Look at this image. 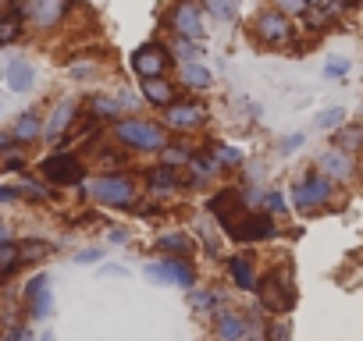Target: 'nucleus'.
<instances>
[{
	"instance_id": "1",
	"label": "nucleus",
	"mask_w": 363,
	"mask_h": 341,
	"mask_svg": "<svg viewBox=\"0 0 363 341\" xmlns=\"http://www.w3.org/2000/svg\"><path fill=\"white\" fill-rule=\"evenodd\" d=\"M257 291H260V302H264L271 313H289V309L296 306V284H292V274H289V270L264 277V284H260Z\"/></svg>"
},
{
	"instance_id": "2",
	"label": "nucleus",
	"mask_w": 363,
	"mask_h": 341,
	"mask_svg": "<svg viewBox=\"0 0 363 341\" xmlns=\"http://www.w3.org/2000/svg\"><path fill=\"white\" fill-rule=\"evenodd\" d=\"M118 139H121L125 146H132V149H164V146H167V139H164V132H160L157 125L135 121V117L118 125Z\"/></svg>"
},
{
	"instance_id": "3",
	"label": "nucleus",
	"mask_w": 363,
	"mask_h": 341,
	"mask_svg": "<svg viewBox=\"0 0 363 341\" xmlns=\"http://www.w3.org/2000/svg\"><path fill=\"white\" fill-rule=\"evenodd\" d=\"M167 64H171V54H167V47H160V43H146V47H139V50L132 54V68H135V75H143V79L164 75Z\"/></svg>"
},
{
	"instance_id": "4",
	"label": "nucleus",
	"mask_w": 363,
	"mask_h": 341,
	"mask_svg": "<svg viewBox=\"0 0 363 341\" xmlns=\"http://www.w3.org/2000/svg\"><path fill=\"white\" fill-rule=\"evenodd\" d=\"M211 214L225 224V231H232L242 217H246V203H242V196L235 192V189H221L218 196H211Z\"/></svg>"
},
{
	"instance_id": "5",
	"label": "nucleus",
	"mask_w": 363,
	"mask_h": 341,
	"mask_svg": "<svg viewBox=\"0 0 363 341\" xmlns=\"http://www.w3.org/2000/svg\"><path fill=\"white\" fill-rule=\"evenodd\" d=\"M43 175L57 185H72V182H82V163L72 153H57V156L43 160Z\"/></svg>"
},
{
	"instance_id": "6",
	"label": "nucleus",
	"mask_w": 363,
	"mask_h": 341,
	"mask_svg": "<svg viewBox=\"0 0 363 341\" xmlns=\"http://www.w3.org/2000/svg\"><path fill=\"white\" fill-rule=\"evenodd\" d=\"M93 196H96L100 203H107V207H128L132 196H135V189H132L128 178L111 175V178H100V182L93 185Z\"/></svg>"
},
{
	"instance_id": "7",
	"label": "nucleus",
	"mask_w": 363,
	"mask_h": 341,
	"mask_svg": "<svg viewBox=\"0 0 363 341\" xmlns=\"http://www.w3.org/2000/svg\"><path fill=\"white\" fill-rule=\"evenodd\" d=\"M253 33H257V40L260 43H267V47H278V43H285L289 40V22H285V11H264L260 18H257V25H253Z\"/></svg>"
},
{
	"instance_id": "8",
	"label": "nucleus",
	"mask_w": 363,
	"mask_h": 341,
	"mask_svg": "<svg viewBox=\"0 0 363 341\" xmlns=\"http://www.w3.org/2000/svg\"><path fill=\"white\" fill-rule=\"evenodd\" d=\"M171 25L182 40H200L203 36V22H200V8L193 4V0H182V4L174 8L171 15Z\"/></svg>"
},
{
	"instance_id": "9",
	"label": "nucleus",
	"mask_w": 363,
	"mask_h": 341,
	"mask_svg": "<svg viewBox=\"0 0 363 341\" xmlns=\"http://www.w3.org/2000/svg\"><path fill=\"white\" fill-rule=\"evenodd\" d=\"M26 302L33 306V316H40V320L50 316L54 295H50V277H47V274H36V277L26 284Z\"/></svg>"
},
{
	"instance_id": "10",
	"label": "nucleus",
	"mask_w": 363,
	"mask_h": 341,
	"mask_svg": "<svg viewBox=\"0 0 363 341\" xmlns=\"http://www.w3.org/2000/svg\"><path fill=\"white\" fill-rule=\"evenodd\" d=\"M328 192H331V185H328L324 178L310 175L306 182H299V185H296V192H292V203H296L299 210H313V207H320V203L328 200Z\"/></svg>"
},
{
	"instance_id": "11",
	"label": "nucleus",
	"mask_w": 363,
	"mask_h": 341,
	"mask_svg": "<svg viewBox=\"0 0 363 341\" xmlns=\"http://www.w3.org/2000/svg\"><path fill=\"white\" fill-rule=\"evenodd\" d=\"M146 274L153 281H178L182 288H193V267L186 260H164V263H150Z\"/></svg>"
},
{
	"instance_id": "12",
	"label": "nucleus",
	"mask_w": 363,
	"mask_h": 341,
	"mask_svg": "<svg viewBox=\"0 0 363 341\" xmlns=\"http://www.w3.org/2000/svg\"><path fill=\"white\" fill-rule=\"evenodd\" d=\"M228 235L239 238V242H260V238H271L274 235V221L271 217H242Z\"/></svg>"
},
{
	"instance_id": "13",
	"label": "nucleus",
	"mask_w": 363,
	"mask_h": 341,
	"mask_svg": "<svg viewBox=\"0 0 363 341\" xmlns=\"http://www.w3.org/2000/svg\"><path fill=\"white\" fill-rule=\"evenodd\" d=\"M164 121L171 128H196L203 121V107H196V103H167Z\"/></svg>"
},
{
	"instance_id": "14",
	"label": "nucleus",
	"mask_w": 363,
	"mask_h": 341,
	"mask_svg": "<svg viewBox=\"0 0 363 341\" xmlns=\"http://www.w3.org/2000/svg\"><path fill=\"white\" fill-rule=\"evenodd\" d=\"M65 11H68V0H36L29 15H33V22H36L40 29H50V25L61 22Z\"/></svg>"
},
{
	"instance_id": "15",
	"label": "nucleus",
	"mask_w": 363,
	"mask_h": 341,
	"mask_svg": "<svg viewBox=\"0 0 363 341\" xmlns=\"http://www.w3.org/2000/svg\"><path fill=\"white\" fill-rule=\"evenodd\" d=\"M33 82H36V68H33L29 61L18 57V61L8 64V89H11V93H29Z\"/></svg>"
},
{
	"instance_id": "16",
	"label": "nucleus",
	"mask_w": 363,
	"mask_h": 341,
	"mask_svg": "<svg viewBox=\"0 0 363 341\" xmlns=\"http://www.w3.org/2000/svg\"><path fill=\"white\" fill-rule=\"evenodd\" d=\"M320 167L328 170L331 178H349V170H352V163H349L345 149H328V153L320 156Z\"/></svg>"
},
{
	"instance_id": "17",
	"label": "nucleus",
	"mask_w": 363,
	"mask_h": 341,
	"mask_svg": "<svg viewBox=\"0 0 363 341\" xmlns=\"http://www.w3.org/2000/svg\"><path fill=\"white\" fill-rule=\"evenodd\" d=\"M218 334L221 337H250V320L239 316V313H225L221 323H218Z\"/></svg>"
},
{
	"instance_id": "18",
	"label": "nucleus",
	"mask_w": 363,
	"mask_h": 341,
	"mask_svg": "<svg viewBox=\"0 0 363 341\" xmlns=\"http://www.w3.org/2000/svg\"><path fill=\"white\" fill-rule=\"evenodd\" d=\"M143 96H146L153 107H167L174 93H171V86H167V82H160V75H157V79H146V86H143Z\"/></svg>"
},
{
	"instance_id": "19",
	"label": "nucleus",
	"mask_w": 363,
	"mask_h": 341,
	"mask_svg": "<svg viewBox=\"0 0 363 341\" xmlns=\"http://www.w3.org/2000/svg\"><path fill=\"white\" fill-rule=\"evenodd\" d=\"M228 267H232V277H235V284L239 288H257V274H253V267H250V260L246 256H232L228 260Z\"/></svg>"
},
{
	"instance_id": "20",
	"label": "nucleus",
	"mask_w": 363,
	"mask_h": 341,
	"mask_svg": "<svg viewBox=\"0 0 363 341\" xmlns=\"http://www.w3.org/2000/svg\"><path fill=\"white\" fill-rule=\"evenodd\" d=\"M72 117H75V103L72 100H65V103H57V110H54V117H50V125H47V135H61L68 125H72Z\"/></svg>"
},
{
	"instance_id": "21",
	"label": "nucleus",
	"mask_w": 363,
	"mask_h": 341,
	"mask_svg": "<svg viewBox=\"0 0 363 341\" xmlns=\"http://www.w3.org/2000/svg\"><path fill=\"white\" fill-rule=\"evenodd\" d=\"M182 79H186V86H196V89H207V86H211V71H207L203 64H196V61H189V64H186Z\"/></svg>"
},
{
	"instance_id": "22",
	"label": "nucleus",
	"mask_w": 363,
	"mask_h": 341,
	"mask_svg": "<svg viewBox=\"0 0 363 341\" xmlns=\"http://www.w3.org/2000/svg\"><path fill=\"white\" fill-rule=\"evenodd\" d=\"M36 135H40V117H36V114H22L18 125H15V139L29 142V139H36Z\"/></svg>"
},
{
	"instance_id": "23",
	"label": "nucleus",
	"mask_w": 363,
	"mask_h": 341,
	"mask_svg": "<svg viewBox=\"0 0 363 341\" xmlns=\"http://www.w3.org/2000/svg\"><path fill=\"white\" fill-rule=\"evenodd\" d=\"M335 146L345 149V153L359 149V146H363V128H342V132L335 135Z\"/></svg>"
},
{
	"instance_id": "24",
	"label": "nucleus",
	"mask_w": 363,
	"mask_h": 341,
	"mask_svg": "<svg viewBox=\"0 0 363 341\" xmlns=\"http://www.w3.org/2000/svg\"><path fill=\"white\" fill-rule=\"evenodd\" d=\"M18 260H22L18 245H11V242H0V274H11V270L18 267Z\"/></svg>"
},
{
	"instance_id": "25",
	"label": "nucleus",
	"mask_w": 363,
	"mask_h": 341,
	"mask_svg": "<svg viewBox=\"0 0 363 341\" xmlns=\"http://www.w3.org/2000/svg\"><path fill=\"white\" fill-rule=\"evenodd\" d=\"M207 8L221 18V22H232L239 15V0H207Z\"/></svg>"
},
{
	"instance_id": "26",
	"label": "nucleus",
	"mask_w": 363,
	"mask_h": 341,
	"mask_svg": "<svg viewBox=\"0 0 363 341\" xmlns=\"http://www.w3.org/2000/svg\"><path fill=\"white\" fill-rule=\"evenodd\" d=\"M157 245H160V249H171V253H193V242H189L186 235H160Z\"/></svg>"
},
{
	"instance_id": "27",
	"label": "nucleus",
	"mask_w": 363,
	"mask_h": 341,
	"mask_svg": "<svg viewBox=\"0 0 363 341\" xmlns=\"http://www.w3.org/2000/svg\"><path fill=\"white\" fill-rule=\"evenodd\" d=\"M150 185H153L157 192H167V189H174V170H171V167H160V170H153V175H150Z\"/></svg>"
},
{
	"instance_id": "28",
	"label": "nucleus",
	"mask_w": 363,
	"mask_h": 341,
	"mask_svg": "<svg viewBox=\"0 0 363 341\" xmlns=\"http://www.w3.org/2000/svg\"><path fill=\"white\" fill-rule=\"evenodd\" d=\"M342 117H345V110H342V107H328V110H320V114H317V128H324V132H328V128H338V125H342Z\"/></svg>"
},
{
	"instance_id": "29",
	"label": "nucleus",
	"mask_w": 363,
	"mask_h": 341,
	"mask_svg": "<svg viewBox=\"0 0 363 341\" xmlns=\"http://www.w3.org/2000/svg\"><path fill=\"white\" fill-rule=\"evenodd\" d=\"M214 160L225 163V167H235V163H242V153H239L235 146H218V149H214Z\"/></svg>"
},
{
	"instance_id": "30",
	"label": "nucleus",
	"mask_w": 363,
	"mask_h": 341,
	"mask_svg": "<svg viewBox=\"0 0 363 341\" xmlns=\"http://www.w3.org/2000/svg\"><path fill=\"white\" fill-rule=\"evenodd\" d=\"M22 33V22L18 18H8V22H0V43H11L15 36Z\"/></svg>"
},
{
	"instance_id": "31",
	"label": "nucleus",
	"mask_w": 363,
	"mask_h": 341,
	"mask_svg": "<svg viewBox=\"0 0 363 341\" xmlns=\"http://www.w3.org/2000/svg\"><path fill=\"white\" fill-rule=\"evenodd\" d=\"M118 103L114 100H93V114H100V117H118Z\"/></svg>"
},
{
	"instance_id": "32",
	"label": "nucleus",
	"mask_w": 363,
	"mask_h": 341,
	"mask_svg": "<svg viewBox=\"0 0 363 341\" xmlns=\"http://www.w3.org/2000/svg\"><path fill=\"white\" fill-rule=\"evenodd\" d=\"M221 299V291H214V295H207V291H189V302L196 306V309H207V306H214Z\"/></svg>"
},
{
	"instance_id": "33",
	"label": "nucleus",
	"mask_w": 363,
	"mask_h": 341,
	"mask_svg": "<svg viewBox=\"0 0 363 341\" xmlns=\"http://www.w3.org/2000/svg\"><path fill=\"white\" fill-rule=\"evenodd\" d=\"M264 207H267V214H285V196L281 192H267L264 196Z\"/></svg>"
},
{
	"instance_id": "34",
	"label": "nucleus",
	"mask_w": 363,
	"mask_h": 341,
	"mask_svg": "<svg viewBox=\"0 0 363 341\" xmlns=\"http://www.w3.org/2000/svg\"><path fill=\"white\" fill-rule=\"evenodd\" d=\"M278 4V11H285V15H299V11H306V0H274Z\"/></svg>"
},
{
	"instance_id": "35",
	"label": "nucleus",
	"mask_w": 363,
	"mask_h": 341,
	"mask_svg": "<svg viewBox=\"0 0 363 341\" xmlns=\"http://www.w3.org/2000/svg\"><path fill=\"white\" fill-rule=\"evenodd\" d=\"M345 71H349V61H345V57H331L328 68H324V75H331V79H335V75H345Z\"/></svg>"
},
{
	"instance_id": "36",
	"label": "nucleus",
	"mask_w": 363,
	"mask_h": 341,
	"mask_svg": "<svg viewBox=\"0 0 363 341\" xmlns=\"http://www.w3.org/2000/svg\"><path fill=\"white\" fill-rule=\"evenodd\" d=\"M164 160H167V163H182V160H186V153L174 149V146H164Z\"/></svg>"
},
{
	"instance_id": "37",
	"label": "nucleus",
	"mask_w": 363,
	"mask_h": 341,
	"mask_svg": "<svg viewBox=\"0 0 363 341\" xmlns=\"http://www.w3.org/2000/svg\"><path fill=\"white\" fill-rule=\"evenodd\" d=\"M96 260H100V249H82L75 256V263H96Z\"/></svg>"
},
{
	"instance_id": "38",
	"label": "nucleus",
	"mask_w": 363,
	"mask_h": 341,
	"mask_svg": "<svg viewBox=\"0 0 363 341\" xmlns=\"http://www.w3.org/2000/svg\"><path fill=\"white\" fill-rule=\"evenodd\" d=\"M299 142H303V135H289V139L281 142V153H296V149H299Z\"/></svg>"
},
{
	"instance_id": "39",
	"label": "nucleus",
	"mask_w": 363,
	"mask_h": 341,
	"mask_svg": "<svg viewBox=\"0 0 363 341\" xmlns=\"http://www.w3.org/2000/svg\"><path fill=\"white\" fill-rule=\"evenodd\" d=\"M267 334H271V337H289V334H292V327H289V323H274Z\"/></svg>"
},
{
	"instance_id": "40",
	"label": "nucleus",
	"mask_w": 363,
	"mask_h": 341,
	"mask_svg": "<svg viewBox=\"0 0 363 341\" xmlns=\"http://www.w3.org/2000/svg\"><path fill=\"white\" fill-rule=\"evenodd\" d=\"M111 242H114V245H125V242H128V231L114 228V231H111Z\"/></svg>"
},
{
	"instance_id": "41",
	"label": "nucleus",
	"mask_w": 363,
	"mask_h": 341,
	"mask_svg": "<svg viewBox=\"0 0 363 341\" xmlns=\"http://www.w3.org/2000/svg\"><path fill=\"white\" fill-rule=\"evenodd\" d=\"M22 189H0V203H8V200H18Z\"/></svg>"
},
{
	"instance_id": "42",
	"label": "nucleus",
	"mask_w": 363,
	"mask_h": 341,
	"mask_svg": "<svg viewBox=\"0 0 363 341\" xmlns=\"http://www.w3.org/2000/svg\"><path fill=\"white\" fill-rule=\"evenodd\" d=\"M0 242H8V228L4 224H0Z\"/></svg>"
},
{
	"instance_id": "43",
	"label": "nucleus",
	"mask_w": 363,
	"mask_h": 341,
	"mask_svg": "<svg viewBox=\"0 0 363 341\" xmlns=\"http://www.w3.org/2000/svg\"><path fill=\"white\" fill-rule=\"evenodd\" d=\"M8 4H11V0H0V15H4V11H8Z\"/></svg>"
},
{
	"instance_id": "44",
	"label": "nucleus",
	"mask_w": 363,
	"mask_h": 341,
	"mask_svg": "<svg viewBox=\"0 0 363 341\" xmlns=\"http://www.w3.org/2000/svg\"><path fill=\"white\" fill-rule=\"evenodd\" d=\"M8 146V135H0V149H4Z\"/></svg>"
},
{
	"instance_id": "45",
	"label": "nucleus",
	"mask_w": 363,
	"mask_h": 341,
	"mask_svg": "<svg viewBox=\"0 0 363 341\" xmlns=\"http://www.w3.org/2000/svg\"><path fill=\"white\" fill-rule=\"evenodd\" d=\"M0 107H4V100H0Z\"/></svg>"
}]
</instances>
